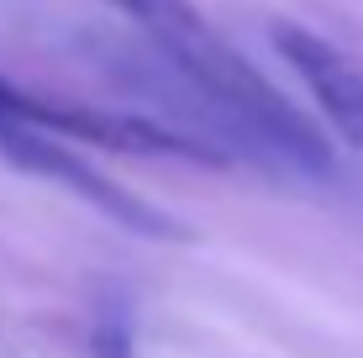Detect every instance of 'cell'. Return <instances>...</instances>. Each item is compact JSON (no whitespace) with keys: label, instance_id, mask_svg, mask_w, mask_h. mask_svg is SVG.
Segmentation results:
<instances>
[{"label":"cell","instance_id":"1","mask_svg":"<svg viewBox=\"0 0 363 358\" xmlns=\"http://www.w3.org/2000/svg\"><path fill=\"white\" fill-rule=\"evenodd\" d=\"M111 6L127 11L147 32L153 53L179 74L211 142H232L258 164L332 174V147L311 127V116H300L279 84L247 64L190 0H111Z\"/></svg>","mask_w":363,"mask_h":358},{"label":"cell","instance_id":"2","mask_svg":"<svg viewBox=\"0 0 363 358\" xmlns=\"http://www.w3.org/2000/svg\"><path fill=\"white\" fill-rule=\"evenodd\" d=\"M0 158H11L16 169H27L37 179L64 184L69 195H79L84 206H95L100 216H111L116 227L137 232V237H158V242H190V232L174 216H164L158 206H147L143 195L121 190L116 179H106L95 164H84L79 153L64 138H48L37 127H21V121H0Z\"/></svg>","mask_w":363,"mask_h":358},{"label":"cell","instance_id":"3","mask_svg":"<svg viewBox=\"0 0 363 358\" xmlns=\"http://www.w3.org/2000/svg\"><path fill=\"white\" fill-rule=\"evenodd\" d=\"M269 43H274V53L284 58V69L311 90L316 111L363 153V69L342 47H332L327 37L295 27V21H274Z\"/></svg>","mask_w":363,"mask_h":358},{"label":"cell","instance_id":"4","mask_svg":"<svg viewBox=\"0 0 363 358\" xmlns=\"http://www.w3.org/2000/svg\"><path fill=\"white\" fill-rule=\"evenodd\" d=\"M90 358H132V322L121 311H100L90 332Z\"/></svg>","mask_w":363,"mask_h":358}]
</instances>
